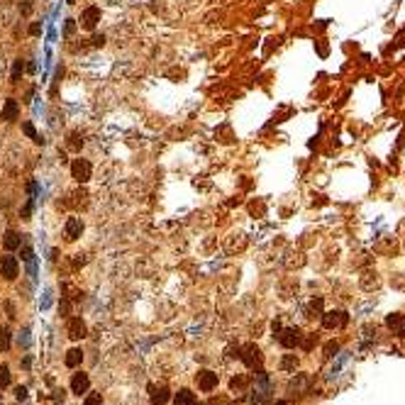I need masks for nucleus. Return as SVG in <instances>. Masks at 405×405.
<instances>
[{"label":"nucleus","instance_id":"bb28decb","mask_svg":"<svg viewBox=\"0 0 405 405\" xmlns=\"http://www.w3.org/2000/svg\"><path fill=\"white\" fill-rule=\"evenodd\" d=\"M337 349H339L337 344H335V342H330V344H327V356H335V351H337Z\"/></svg>","mask_w":405,"mask_h":405},{"label":"nucleus","instance_id":"a211bd4d","mask_svg":"<svg viewBox=\"0 0 405 405\" xmlns=\"http://www.w3.org/2000/svg\"><path fill=\"white\" fill-rule=\"evenodd\" d=\"M12 344V337H10V330L7 327H0V351H7Z\"/></svg>","mask_w":405,"mask_h":405},{"label":"nucleus","instance_id":"6e6552de","mask_svg":"<svg viewBox=\"0 0 405 405\" xmlns=\"http://www.w3.org/2000/svg\"><path fill=\"white\" fill-rule=\"evenodd\" d=\"M90 388V378H88V374H73V378H71V393H76V396H81V393H86Z\"/></svg>","mask_w":405,"mask_h":405},{"label":"nucleus","instance_id":"f257e3e1","mask_svg":"<svg viewBox=\"0 0 405 405\" xmlns=\"http://www.w3.org/2000/svg\"><path fill=\"white\" fill-rule=\"evenodd\" d=\"M90 174H93V166H90L88 159H76V161L71 164V176H73L78 183L90 181Z\"/></svg>","mask_w":405,"mask_h":405},{"label":"nucleus","instance_id":"c85d7f7f","mask_svg":"<svg viewBox=\"0 0 405 405\" xmlns=\"http://www.w3.org/2000/svg\"><path fill=\"white\" fill-rule=\"evenodd\" d=\"M103 42H105V37H103V34L93 37V44H95V47H103Z\"/></svg>","mask_w":405,"mask_h":405},{"label":"nucleus","instance_id":"2eb2a0df","mask_svg":"<svg viewBox=\"0 0 405 405\" xmlns=\"http://www.w3.org/2000/svg\"><path fill=\"white\" fill-rule=\"evenodd\" d=\"M64 361H66L68 369H76V366L83 361V351H81V349H68V351H66V359H64Z\"/></svg>","mask_w":405,"mask_h":405},{"label":"nucleus","instance_id":"ddd939ff","mask_svg":"<svg viewBox=\"0 0 405 405\" xmlns=\"http://www.w3.org/2000/svg\"><path fill=\"white\" fill-rule=\"evenodd\" d=\"M174 405H196V393H191L188 388L178 391L176 398H174Z\"/></svg>","mask_w":405,"mask_h":405},{"label":"nucleus","instance_id":"4be33fe9","mask_svg":"<svg viewBox=\"0 0 405 405\" xmlns=\"http://www.w3.org/2000/svg\"><path fill=\"white\" fill-rule=\"evenodd\" d=\"M22 71H25V61H22V59H17V61H15V66H12V81H17Z\"/></svg>","mask_w":405,"mask_h":405},{"label":"nucleus","instance_id":"423d86ee","mask_svg":"<svg viewBox=\"0 0 405 405\" xmlns=\"http://www.w3.org/2000/svg\"><path fill=\"white\" fill-rule=\"evenodd\" d=\"M98 22H100V7L90 5V7H86V10L81 12V25H83L86 29H93Z\"/></svg>","mask_w":405,"mask_h":405},{"label":"nucleus","instance_id":"6ab92c4d","mask_svg":"<svg viewBox=\"0 0 405 405\" xmlns=\"http://www.w3.org/2000/svg\"><path fill=\"white\" fill-rule=\"evenodd\" d=\"M295 366H298L295 354H293V356H283V361H281V369H283V371H295Z\"/></svg>","mask_w":405,"mask_h":405},{"label":"nucleus","instance_id":"7c9ffc66","mask_svg":"<svg viewBox=\"0 0 405 405\" xmlns=\"http://www.w3.org/2000/svg\"><path fill=\"white\" fill-rule=\"evenodd\" d=\"M0 405H2V398H0Z\"/></svg>","mask_w":405,"mask_h":405},{"label":"nucleus","instance_id":"9d476101","mask_svg":"<svg viewBox=\"0 0 405 405\" xmlns=\"http://www.w3.org/2000/svg\"><path fill=\"white\" fill-rule=\"evenodd\" d=\"M64 230H66L68 239H78V237H81V232H83V222H81V217H68Z\"/></svg>","mask_w":405,"mask_h":405},{"label":"nucleus","instance_id":"20e7f679","mask_svg":"<svg viewBox=\"0 0 405 405\" xmlns=\"http://www.w3.org/2000/svg\"><path fill=\"white\" fill-rule=\"evenodd\" d=\"M17 271H20V264H17V259H15L12 254H5V257L0 259V273H2L5 281L17 278Z\"/></svg>","mask_w":405,"mask_h":405},{"label":"nucleus","instance_id":"a878e982","mask_svg":"<svg viewBox=\"0 0 405 405\" xmlns=\"http://www.w3.org/2000/svg\"><path fill=\"white\" fill-rule=\"evenodd\" d=\"M15 396H17V401H25V398H27V388H22V386H20V388L15 391Z\"/></svg>","mask_w":405,"mask_h":405},{"label":"nucleus","instance_id":"f03ea898","mask_svg":"<svg viewBox=\"0 0 405 405\" xmlns=\"http://www.w3.org/2000/svg\"><path fill=\"white\" fill-rule=\"evenodd\" d=\"M347 322H349V315L344 310H330V313L322 315V325L327 330H342Z\"/></svg>","mask_w":405,"mask_h":405},{"label":"nucleus","instance_id":"c756f323","mask_svg":"<svg viewBox=\"0 0 405 405\" xmlns=\"http://www.w3.org/2000/svg\"><path fill=\"white\" fill-rule=\"evenodd\" d=\"M68 2H76V0H68Z\"/></svg>","mask_w":405,"mask_h":405},{"label":"nucleus","instance_id":"cd10ccee","mask_svg":"<svg viewBox=\"0 0 405 405\" xmlns=\"http://www.w3.org/2000/svg\"><path fill=\"white\" fill-rule=\"evenodd\" d=\"M29 32H32V34H39V32H42V25H39V22H34V25L29 27Z\"/></svg>","mask_w":405,"mask_h":405},{"label":"nucleus","instance_id":"412c9836","mask_svg":"<svg viewBox=\"0 0 405 405\" xmlns=\"http://www.w3.org/2000/svg\"><path fill=\"white\" fill-rule=\"evenodd\" d=\"M7 386H10V369L0 366V388H7Z\"/></svg>","mask_w":405,"mask_h":405},{"label":"nucleus","instance_id":"f3484780","mask_svg":"<svg viewBox=\"0 0 405 405\" xmlns=\"http://www.w3.org/2000/svg\"><path fill=\"white\" fill-rule=\"evenodd\" d=\"M166 401H169V391H166V388H151V403L164 405Z\"/></svg>","mask_w":405,"mask_h":405},{"label":"nucleus","instance_id":"f8f14e48","mask_svg":"<svg viewBox=\"0 0 405 405\" xmlns=\"http://www.w3.org/2000/svg\"><path fill=\"white\" fill-rule=\"evenodd\" d=\"M2 244H5V249H17V247H22V237L15 230H7L2 237Z\"/></svg>","mask_w":405,"mask_h":405},{"label":"nucleus","instance_id":"aec40b11","mask_svg":"<svg viewBox=\"0 0 405 405\" xmlns=\"http://www.w3.org/2000/svg\"><path fill=\"white\" fill-rule=\"evenodd\" d=\"M22 130H25V135L29 137V139H34L37 144H39V142H44V139H39V135L34 132V127H32V122H25V125H22Z\"/></svg>","mask_w":405,"mask_h":405},{"label":"nucleus","instance_id":"7ed1b4c3","mask_svg":"<svg viewBox=\"0 0 405 405\" xmlns=\"http://www.w3.org/2000/svg\"><path fill=\"white\" fill-rule=\"evenodd\" d=\"M278 342L286 347V349H293V347H298L300 344V339H303V335H300V330L298 327H288V330H281L278 327Z\"/></svg>","mask_w":405,"mask_h":405},{"label":"nucleus","instance_id":"393cba45","mask_svg":"<svg viewBox=\"0 0 405 405\" xmlns=\"http://www.w3.org/2000/svg\"><path fill=\"white\" fill-rule=\"evenodd\" d=\"M73 29H76V25H73V20H66V27H64V34H73Z\"/></svg>","mask_w":405,"mask_h":405},{"label":"nucleus","instance_id":"b1692460","mask_svg":"<svg viewBox=\"0 0 405 405\" xmlns=\"http://www.w3.org/2000/svg\"><path fill=\"white\" fill-rule=\"evenodd\" d=\"M313 342H318V337H315V335H308V337H305V342H303V349H310V347H313Z\"/></svg>","mask_w":405,"mask_h":405},{"label":"nucleus","instance_id":"1a4fd4ad","mask_svg":"<svg viewBox=\"0 0 405 405\" xmlns=\"http://www.w3.org/2000/svg\"><path fill=\"white\" fill-rule=\"evenodd\" d=\"M308 388H310V376L308 374H295V378H290V383H288L290 393H303Z\"/></svg>","mask_w":405,"mask_h":405},{"label":"nucleus","instance_id":"0eeeda50","mask_svg":"<svg viewBox=\"0 0 405 405\" xmlns=\"http://www.w3.org/2000/svg\"><path fill=\"white\" fill-rule=\"evenodd\" d=\"M242 351H244V354H242V361H244L247 366H252V369H254V366H259V364H261V351H259V347H257V344H247Z\"/></svg>","mask_w":405,"mask_h":405},{"label":"nucleus","instance_id":"39448f33","mask_svg":"<svg viewBox=\"0 0 405 405\" xmlns=\"http://www.w3.org/2000/svg\"><path fill=\"white\" fill-rule=\"evenodd\" d=\"M196 381H198V388H201L202 393H210V391L217 388V374L215 371H201L196 376Z\"/></svg>","mask_w":405,"mask_h":405},{"label":"nucleus","instance_id":"9b49d317","mask_svg":"<svg viewBox=\"0 0 405 405\" xmlns=\"http://www.w3.org/2000/svg\"><path fill=\"white\" fill-rule=\"evenodd\" d=\"M68 337L71 339H83L86 337V325L81 322V318H73L68 322Z\"/></svg>","mask_w":405,"mask_h":405},{"label":"nucleus","instance_id":"dca6fc26","mask_svg":"<svg viewBox=\"0 0 405 405\" xmlns=\"http://www.w3.org/2000/svg\"><path fill=\"white\" fill-rule=\"evenodd\" d=\"M17 117V103L15 100H5V108H2V120L5 122H12Z\"/></svg>","mask_w":405,"mask_h":405},{"label":"nucleus","instance_id":"4468645a","mask_svg":"<svg viewBox=\"0 0 405 405\" xmlns=\"http://www.w3.org/2000/svg\"><path fill=\"white\" fill-rule=\"evenodd\" d=\"M386 325H388L391 330H398V332L403 335V332H405V315H401V313H396V315H388Z\"/></svg>","mask_w":405,"mask_h":405},{"label":"nucleus","instance_id":"5701e85b","mask_svg":"<svg viewBox=\"0 0 405 405\" xmlns=\"http://www.w3.org/2000/svg\"><path fill=\"white\" fill-rule=\"evenodd\" d=\"M83 405H103V398H100V393H90V396L83 401Z\"/></svg>","mask_w":405,"mask_h":405}]
</instances>
